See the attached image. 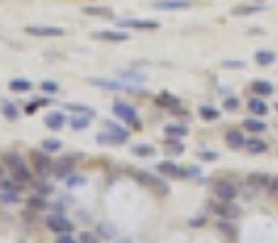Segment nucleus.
Returning <instances> with one entry per match:
<instances>
[{"label": "nucleus", "mask_w": 278, "mask_h": 243, "mask_svg": "<svg viewBox=\"0 0 278 243\" xmlns=\"http://www.w3.org/2000/svg\"><path fill=\"white\" fill-rule=\"evenodd\" d=\"M3 165L10 170V175H13L17 183H22V185H29V183H32L34 170L25 165V161H22V156H20V153H15V151L3 153Z\"/></svg>", "instance_id": "nucleus-1"}, {"label": "nucleus", "mask_w": 278, "mask_h": 243, "mask_svg": "<svg viewBox=\"0 0 278 243\" xmlns=\"http://www.w3.org/2000/svg\"><path fill=\"white\" fill-rule=\"evenodd\" d=\"M29 165H32V170H34V175H49L52 173V158H49V153L42 149H32L29 151Z\"/></svg>", "instance_id": "nucleus-2"}, {"label": "nucleus", "mask_w": 278, "mask_h": 243, "mask_svg": "<svg viewBox=\"0 0 278 243\" xmlns=\"http://www.w3.org/2000/svg\"><path fill=\"white\" fill-rule=\"evenodd\" d=\"M112 112H115L122 122L132 124V129H142V122H139V117H137V109L132 107L129 102H125V100H115V102H112Z\"/></svg>", "instance_id": "nucleus-3"}, {"label": "nucleus", "mask_w": 278, "mask_h": 243, "mask_svg": "<svg viewBox=\"0 0 278 243\" xmlns=\"http://www.w3.org/2000/svg\"><path fill=\"white\" fill-rule=\"evenodd\" d=\"M210 207L215 214H220V219H239L242 216V209L235 204V200H212Z\"/></svg>", "instance_id": "nucleus-4"}, {"label": "nucleus", "mask_w": 278, "mask_h": 243, "mask_svg": "<svg viewBox=\"0 0 278 243\" xmlns=\"http://www.w3.org/2000/svg\"><path fill=\"white\" fill-rule=\"evenodd\" d=\"M132 177H134L137 183H142L144 188H152V190H156L159 195H166V192H168L166 183H164V180H159V177H156V175H149V173H142V170H134V173H132Z\"/></svg>", "instance_id": "nucleus-5"}, {"label": "nucleus", "mask_w": 278, "mask_h": 243, "mask_svg": "<svg viewBox=\"0 0 278 243\" xmlns=\"http://www.w3.org/2000/svg\"><path fill=\"white\" fill-rule=\"evenodd\" d=\"M47 229L54 231V233H71V231H73V224H71L61 212H56V214L47 216Z\"/></svg>", "instance_id": "nucleus-6"}, {"label": "nucleus", "mask_w": 278, "mask_h": 243, "mask_svg": "<svg viewBox=\"0 0 278 243\" xmlns=\"http://www.w3.org/2000/svg\"><path fill=\"white\" fill-rule=\"evenodd\" d=\"M25 32H27L29 37H64L66 34V29L49 27V25H29Z\"/></svg>", "instance_id": "nucleus-7"}, {"label": "nucleus", "mask_w": 278, "mask_h": 243, "mask_svg": "<svg viewBox=\"0 0 278 243\" xmlns=\"http://www.w3.org/2000/svg\"><path fill=\"white\" fill-rule=\"evenodd\" d=\"M224 144H227V149L242 151L244 144H247V136L242 134V129H227L224 132Z\"/></svg>", "instance_id": "nucleus-8"}, {"label": "nucleus", "mask_w": 278, "mask_h": 243, "mask_svg": "<svg viewBox=\"0 0 278 243\" xmlns=\"http://www.w3.org/2000/svg\"><path fill=\"white\" fill-rule=\"evenodd\" d=\"M215 197H217V200H235L237 197V192H239V190H237V185L235 183H229V180H220V183H215Z\"/></svg>", "instance_id": "nucleus-9"}, {"label": "nucleus", "mask_w": 278, "mask_h": 243, "mask_svg": "<svg viewBox=\"0 0 278 243\" xmlns=\"http://www.w3.org/2000/svg\"><path fill=\"white\" fill-rule=\"evenodd\" d=\"M93 39H100V41H127L129 39V32H117V29H100V32H93Z\"/></svg>", "instance_id": "nucleus-10"}, {"label": "nucleus", "mask_w": 278, "mask_h": 243, "mask_svg": "<svg viewBox=\"0 0 278 243\" xmlns=\"http://www.w3.org/2000/svg\"><path fill=\"white\" fill-rule=\"evenodd\" d=\"M90 85H98V88H105V90H129V93H139L137 88H132V85H125V83L120 81H103V78H90Z\"/></svg>", "instance_id": "nucleus-11"}, {"label": "nucleus", "mask_w": 278, "mask_h": 243, "mask_svg": "<svg viewBox=\"0 0 278 243\" xmlns=\"http://www.w3.org/2000/svg\"><path fill=\"white\" fill-rule=\"evenodd\" d=\"M156 107H161V109H168V112H176V109H181V100L176 97V95H168V93H161V95H156Z\"/></svg>", "instance_id": "nucleus-12"}, {"label": "nucleus", "mask_w": 278, "mask_h": 243, "mask_svg": "<svg viewBox=\"0 0 278 243\" xmlns=\"http://www.w3.org/2000/svg\"><path fill=\"white\" fill-rule=\"evenodd\" d=\"M120 27L122 29H159L161 25L156 22V20H122L120 22Z\"/></svg>", "instance_id": "nucleus-13"}, {"label": "nucleus", "mask_w": 278, "mask_h": 243, "mask_svg": "<svg viewBox=\"0 0 278 243\" xmlns=\"http://www.w3.org/2000/svg\"><path fill=\"white\" fill-rule=\"evenodd\" d=\"M156 173L161 177H171V180H178L181 177V165H176V163L171 161H161L156 165Z\"/></svg>", "instance_id": "nucleus-14"}, {"label": "nucleus", "mask_w": 278, "mask_h": 243, "mask_svg": "<svg viewBox=\"0 0 278 243\" xmlns=\"http://www.w3.org/2000/svg\"><path fill=\"white\" fill-rule=\"evenodd\" d=\"M156 10H188L191 0H154Z\"/></svg>", "instance_id": "nucleus-15"}, {"label": "nucleus", "mask_w": 278, "mask_h": 243, "mask_svg": "<svg viewBox=\"0 0 278 243\" xmlns=\"http://www.w3.org/2000/svg\"><path fill=\"white\" fill-rule=\"evenodd\" d=\"M73 161H76V158H71V156L69 158H61L59 163L52 165V173H54L56 177H64V180H66V177L73 173Z\"/></svg>", "instance_id": "nucleus-16"}, {"label": "nucleus", "mask_w": 278, "mask_h": 243, "mask_svg": "<svg viewBox=\"0 0 278 243\" xmlns=\"http://www.w3.org/2000/svg\"><path fill=\"white\" fill-rule=\"evenodd\" d=\"M268 183H271V175H266V173H249L247 175V188L251 190H266Z\"/></svg>", "instance_id": "nucleus-17"}, {"label": "nucleus", "mask_w": 278, "mask_h": 243, "mask_svg": "<svg viewBox=\"0 0 278 243\" xmlns=\"http://www.w3.org/2000/svg\"><path fill=\"white\" fill-rule=\"evenodd\" d=\"M249 90L256 95V97H268V95H273V85L268 81H251Z\"/></svg>", "instance_id": "nucleus-18"}, {"label": "nucleus", "mask_w": 278, "mask_h": 243, "mask_svg": "<svg viewBox=\"0 0 278 243\" xmlns=\"http://www.w3.org/2000/svg\"><path fill=\"white\" fill-rule=\"evenodd\" d=\"M247 107L251 109V114H254V117H264L266 112H268V105H266L261 97H256V95L247 100Z\"/></svg>", "instance_id": "nucleus-19"}, {"label": "nucleus", "mask_w": 278, "mask_h": 243, "mask_svg": "<svg viewBox=\"0 0 278 243\" xmlns=\"http://www.w3.org/2000/svg\"><path fill=\"white\" fill-rule=\"evenodd\" d=\"M44 124L56 132V129H64V127H66V117H64L61 112H49V114L44 117Z\"/></svg>", "instance_id": "nucleus-20"}, {"label": "nucleus", "mask_w": 278, "mask_h": 243, "mask_svg": "<svg viewBox=\"0 0 278 243\" xmlns=\"http://www.w3.org/2000/svg\"><path fill=\"white\" fill-rule=\"evenodd\" d=\"M127 139L125 136H120V134H115V132H110V129H105L103 134H98V144H125Z\"/></svg>", "instance_id": "nucleus-21"}, {"label": "nucleus", "mask_w": 278, "mask_h": 243, "mask_svg": "<svg viewBox=\"0 0 278 243\" xmlns=\"http://www.w3.org/2000/svg\"><path fill=\"white\" fill-rule=\"evenodd\" d=\"M220 114H222L220 109L210 107V105H203V107L198 109V117H200L203 122H217V119H220Z\"/></svg>", "instance_id": "nucleus-22"}, {"label": "nucleus", "mask_w": 278, "mask_h": 243, "mask_svg": "<svg viewBox=\"0 0 278 243\" xmlns=\"http://www.w3.org/2000/svg\"><path fill=\"white\" fill-rule=\"evenodd\" d=\"M244 149L249 151L251 156H261V153H266V144L261 141V139H247Z\"/></svg>", "instance_id": "nucleus-23"}, {"label": "nucleus", "mask_w": 278, "mask_h": 243, "mask_svg": "<svg viewBox=\"0 0 278 243\" xmlns=\"http://www.w3.org/2000/svg\"><path fill=\"white\" fill-rule=\"evenodd\" d=\"M83 15H88V17H108V20H112L110 8H98V5H88V8H83Z\"/></svg>", "instance_id": "nucleus-24"}, {"label": "nucleus", "mask_w": 278, "mask_h": 243, "mask_svg": "<svg viewBox=\"0 0 278 243\" xmlns=\"http://www.w3.org/2000/svg\"><path fill=\"white\" fill-rule=\"evenodd\" d=\"M232 13L239 15V17H244V15H256V13H264V5H261V3H256V5H237Z\"/></svg>", "instance_id": "nucleus-25"}, {"label": "nucleus", "mask_w": 278, "mask_h": 243, "mask_svg": "<svg viewBox=\"0 0 278 243\" xmlns=\"http://www.w3.org/2000/svg\"><path fill=\"white\" fill-rule=\"evenodd\" d=\"M254 61H256L259 66H271V64L276 61V54H273V51H268V49H261V51H256Z\"/></svg>", "instance_id": "nucleus-26"}, {"label": "nucleus", "mask_w": 278, "mask_h": 243, "mask_svg": "<svg viewBox=\"0 0 278 243\" xmlns=\"http://www.w3.org/2000/svg\"><path fill=\"white\" fill-rule=\"evenodd\" d=\"M27 207L32 209V212H44V209H47V200H44L42 195H37V192H34V195L27 200Z\"/></svg>", "instance_id": "nucleus-27"}, {"label": "nucleus", "mask_w": 278, "mask_h": 243, "mask_svg": "<svg viewBox=\"0 0 278 243\" xmlns=\"http://www.w3.org/2000/svg\"><path fill=\"white\" fill-rule=\"evenodd\" d=\"M244 129H249V132H254V134H261V132H266V122L254 119V117H247V119H244Z\"/></svg>", "instance_id": "nucleus-28"}, {"label": "nucleus", "mask_w": 278, "mask_h": 243, "mask_svg": "<svg viewBox=\"0 0 278 243\" xmlns=\"http://www.w3.org/2000/svg\"><path fill=\"white\" fill-rule=\"evenodd\" d=\"M10 90L13 93H27V90H32V83L27 78H13L10 81Z\"/></svg>", "instance_id": "nucleus-29"}, {"label": "nucleus", "mask_w": 278, "mask_h": 243, "mask_svg": "<svg viewBox=\"0 0 278 243\" xmlns=\"http://www.w3.org/2000/svg\"><path fill=\"white\" fill-rule=\"evenodd\" d=\"M188 134V129L183 124H168L166 127V139H183Z\"/></svg>", "instance_id": "nucleus-30"}, {"label": "nucleus", "mask_w": 278, "mask_h": 243, "mask_svg": "<svg viewBox=\"0 0 278 243\" xmlns=\"http://www.w3.org/2000/svg\"><path fill=\"white\" fill-rule=\"evenodd\" d=\"M154 151H156V149H154L152 144H137V146L132 149V153H134V156H139V158H152Z\"/></svg>", "instance_id": "nucleus-31"}, {"label": "nucleus", "mask_w": 278, "mask_h": 243, "mask_svg": "<svg viewBox=\"0 0 278 243\" xmlns=\"http://www.w3.org/2000/svg\"><path fill=\"white\" fill-rule=\"evenodd\" d=\"M96 233L100 236V238H108V241H110V238H115V236H117V229H115L112 224H98Z\"/></svg>", "instance_id": "nucleus-32"}, {"label": "nucleus", "mask_w": 278, "mask_h": 243, "mask_svg": "<svg viewBox=\"0 0 278 243\" xmlns=\"http://www.w3.org/2000/svg\"><path fill=\"white\" fill-rule=\"evenodd\" d=\"M0 202L3 204H17L20 202V192H15V190H0Z\"/></svg>", "instance_id": "nucleus-33"}, {"label": "nucleus", "mask_w": 278, "mask_h": 243, "mask_svg": "<svg viewBox=\"0 0 278 243\" xmlns=\"http://www.w3.org/2000/svg\"><path fill=\"white\" fill-rule=\"evenodd\" d=\"M69 124H71V129H73V132H83L85 127H88V124H90V117H71L69 119Z\"/></svg>", "instance_id": "nucleus-34"}, {"label": "nucleus", "mask_w": 278, "mask_h": 243, "mask_svg": "<svg viewBox=\"0 0 278 243\" xmlns=\"http://www.w3.org/2000/svg\"><path fill=\"white\" fill-rule=\"evenodd\" d=\"M166 153L168 156H181L183 153V144L178 139H166Z\"/></svg>", "instance_id": "nucleus-35"}, {"label": "nucleus", "mask_w": 278, "mask_h": 243, "mask_svg": "<svg viewBox=\"0 0 278 243\" xmlns=\"http://www.w3.org/2000/svg\"><path fill=\"white\" fill-rule=\"evenodd\" d=\"M61 146H64V144H61L59 139H44L42 141V151H47V153H59Z\"/></svg>", "instance_id": "nucleus-36"}, {"label": "nucleus", "mask_w": 278, "mask_h": 243, "mask_svg": "<svg viewBox=\"0 0 278 243\" xmlns=\"http://www.w3.org/2000/svg\"><path fill=\"white\" fill-rule=\"evenodd\" d=\"M22 188H25V185H22V183H17V180H8V177H3V180H0V190H15V192H22Z\"/></svg>", "instance_id": "nucleus-37"}, {"label": "nucleus", "mask_w": 278, "mask_h": 243, "mask_svg": "<svg viewBox=\"0 0 278 243\" xmlns=\"http://www.w3.org/2000/svg\"><path fill=\"white\" fill-rule=\"evenodd\" d=\"M66 109H71V112H76V114H85V117H90V119H93V117H96V112H93V109L90 107H85V105H66Z\"/></svg>", "instance_id": "nucleus-38"}, {"label": "nucleus", "mask_w": 278, "mask_h": 243, "mask_svg": "<svg viewBox=\"0 0 278 243\" xmlns=\"http://www.w3.org/2000/svg\"><path fill=\"white\" fill-rule=\"evenodd\" d=\"M120 78H125V81H134V83H144V81H147V76H144V73H134V71H120Z\"/></svg>", "instance_id": "nucleus-39"}, {"label": "nucleus", "mask_w": 278, "mask_h": 243, "mask_svg": "<svg viewBox=\"0 0 278 243\" xmlns=\"http://www.w3.org/2000/svg\"><path fill=\"white\" fill-rule=\"evenodd\" d=\"M217 229L222 231V233H227V236H235V224H232V219H220L217 221Z\"/></svg>", "instance_id": "nucleus-40"}, {"label": "nucleus", "mask_w": 278, "mask_h": 243, "mask_svg": "<svg viewBox=\"0 0 278 243\" xmlns=\"http://www.w3.org/2000/svg\"><path fill=\"white\" fill-rule=\"evenodd\" d=\"M49 105V100L47 97H39V100H34V102H29L27 107H25V114H34L39 107H47Z\"/></svg>", "instance_id": "nucleus-41"}, {"label": "nucleus", "mask_w": 278, "mask_h": 243, "mask_svg": "<svg viewBox=\"0 0 278 243\" xmlns=\"http://www.w3.org/2000/svg\"><path fill=\"white\" fill-rule=\"evenodd\" d=\"M222 107L227 109V112H237V109H239V100H237L235 95H224Z\"/></svg>", "instance_id": "nucleus-42"}, {"label": "nucleus", "mask_w": 278, "mask_h": 243, "mask_svg": "<svg viewBox=\"0 0 278 243\" xmlns=\"http://www.w3.org/2000/svg\"><path fill=\"white\" fill-rule=\"evenodd\" d=\"M32 188H34V192H37V195H42V197H47V195H52V185H49V183H44V180H39V183H34V185H32Z\"/></svg>", "instance_id": "nucleus-43"}, {"label": "nucleus", "mask_w": 278, "mask_h": 243, "mask_svg": "<svg viewBox=\"0 0 278 243\" xmlns=\"http://www.w3.org/2000/svg\"><path fill=\"white\" fill-rule=\"evenodd\" d=\"M3 114H5V117H8V119H17V117H20V112H17V107H15V105H10V102H3Z\"/></svg>", "instance_id": "nucleus-44"}, {"label": "nucleus", "mask_w": 278, "mask_h": 243, "mask_svg": "<svg viewBox=\"0 0 278 243\" xmlns=\"http://www.w3.org/2000/svg\"><path fill=\"white\" fill-rule=\"evenodd\" d=\"M39 88H42L44 95H56V93H59V83H56V81H44Z\"/></svg>", "instance_id": "nucleus-45"}, {"label": "nucleus", "mask_w": 278, "mask_h": 243, "mask_svg": "<svg viewBox=\"0 0 278 243\" xmlns=\"http://www.w3.org/2000/svg\"><path fill=\"white\" fill-rule=\"evenodd\" d=\"M105 129H110V132H115V134H120V136H125V139H129V132L127 129H122L120 124H115V122H105Z\"/></svg>", "instance_id": "nucleus-46"}, {"label": "nucleus", "mask_w": 278, "mask_h": 243, "mask_svg": "<svg viewBox=\"0 0 278 243\" xmlns=\"http://www.w3.org/2000/svg\"><path fill=\"white\" fill-rule=\"evenodd\" d=\"M66 185H69V188H81V185H85V177L83 175H73V173H71V175L66 177Z\"/></svg>", "instance_id": "nucleus-47"}, {"label": "nucleus", "mask_w": 278, "mask_h": 243, "mask_svg": "<svg viewBox=\"0 0 278 243\" xmlns=\"http://www.w3.org/2000/svg\"><path fill=\"white\" fill-rule=\"evenodd\" d=\"M56 243H81L76 236H71V233H56Z\"/></svg>", "instance_id": "nucleus-48"}, {"label": "nucleus", "mask_w": 278, "mask_h": 243, "mask_svg": "<svg viewBox=\"0 0 278 243\" xmlns=\"http://www.w3.org/2000/svg\"><path fill=\"white\" fill-rule=\"evenodd\" d=\"M78 241H81V243H98V233H90V231H83V233L78 236Z\"/></svg>", "instance_id": "nucleus-49"}, {"label": "nucleus", "mask_w": 278, "mask_h": 243, "mask_svg": "<svg viewBox=\"0 0 278 243\" xmlns=\"http://www.w3.org/2000/svg\"><path fill=\"white\" fill-rule=\"evenodd\" d=\"M266 192H268L271 197H278V177H271V183H268Z\"/></svg>", "instance_id": "nucleus-50"}, {"label": "nucleus", "mask_w": 278, "mask_h": 243, "mask_svg": "<svg viewBox=\"0 0 278 243\" xmlns=\"http://www.w3.org/2000/svg\"><path fill=\"white\" fill-rule=\"evenodd\" d=\"M200 158L203 161H217V153L215 151H200Z\"/></svg>", "instance_id": "nucleus-51"}, {"label": "nucleus", "mask_w": 278, "mask_h": 243, "mask_svg": "<svg viewBox=\"0 0 278 243\" xmlns=\"http://www.w3.org/2000/svg\"><path fill=\"white\" fill-rule=\"evenodd\" d=\"M244 61H224V68H244Z\"/></svg>", "instance_id": "nucleus-52"}, {"label": "nucleus", "mask_w": 278, "mask_h": 243, "mask_svg": "<svg viewBox=\"0 0 278 243\" xmlns=\"http://www.w3.org/2000/svg\"><path fill=\"white\" fill-rule=\"evenodd\" d=\"M203 224H205V221H203V219H193V221H191V226H193V229H200V226H203Z\"/></svg>", "instance_id": "nucleus-53"}, {"label": "nucleus", "mask_w": 278, "mask_h": 243, "mask_svg": "<svg viewBox=\"0 0 278 243\" xmlns=\"http://www.w3.org/2000/svg\"><path fill=\"white\" fill-rule=\"evenodd\" d=\"M5 173H8V168H5V165H3V163H0V180H3V177H5Z\"/></svg>", "instance_id": "nucleus-54"}, {"label": "nucleus", "mask_w": 278, "mask_h": 243, "mask_svg": "<svg viewBox=\"0 0 278 243\" xmlns=\"http://www.w3.org/2000/svg\"><path fill=\"white\" fill-rule=\"evenodd\" d=\"M273 109H276V112H278V102H276V105H273Z\"/></svg>", "instance_id": "nucleus-55"}, {"label": "nucleus", "mask_w": 278, "mask_h": 243, "mask_svg": "<svg viewBox=\"0 0 278 243\" xmlns=\"http://www.w3.org/2000/svg\"><path fill=\"white\" fill-rule=\"evenodd\" d=\"M254 3H266V0H254Z\"/></svg>", "instance_id": "nucleus-56"}]
</instances>
